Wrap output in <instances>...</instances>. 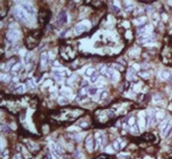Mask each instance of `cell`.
<instances>
[{"mask_svg":"<svg viewBox=\"0 0 172 159\" xmlns=\"http://www.w3.org/2000/svg\"><path fill=\"white\" fill-rule=\"evenodd\" d=\"M14 15H15V17L17 18L18 20L22 21V22H24V23H27L28 22L27 13H26L21 6L15 7V9H14Z\"/></svg>","mask_w":172,"mask_h":159,"instance_id":"cell-1","label":"cell"},{"mask_svg":"<svg viewBox=\"0 0 172 159\" xmlns=\"http://www.w3.org/2000/svg\"><path fill=\"white\" fill-rule=\"evenodd\" d=\"M6 38L7 40L10 42H15L20 39V31L18 30H9V32L6 33Z\"/></svg>","mask_w":172,"mask_h":159,"instance_id":"cell-2","label":"cell"},{"mask_svg":"<svg viewBox=\"0 0 172 159\" xmlns=\"http://www.w3.org/2000/svg\"><path fill=\"white\" fill-rule=\"evenodd\" d=\"M104 135L101 132H97L96 133V145H95V149H99L101 145L104 144Z\"/></svg>","mask_w":172,"mask_h":159,"instance_id":"cell-3","label":"cell"},{"mask_svg":"<svg viewBox=\"0 0 172 159\" xmlns=\"http://www.w3.org/2000/svg\"><path fill=\"white\" fill-rule=\"evenodd\" d=\"M21 7H22V9H24L28 15H31V16H34V15H36L34 9L33 7V5H31L29 2H24V3L22 4V6H21Z\"/></svg>","mask_w":172,"mask_h":159,"instance_id":"cell-4","label":"cell"},{"mask_svg":"<svg viewBox=\"0 0 172 159\" xmlns=\"http://www.w3.org/2000/svg\"><path fill=\"white\" fill-rule=\"evenodd\" d=\"M88 28H89V26L86 25L84 23H79V24H77L75 27H74V32H75L76 34H80V33L84 32Z\"/></svg>","mask_w":172,"mask_h":159,"instance_id":"cell-5","label":"cell"},{"mask_svg":"<svg viewBox=\"0 0 172 159\" xmlns=\"http://www.w3.org/2000/svg\"><path fill=\"white\" fill-rule=\"evenodd\" d=\"M86 148L88 151H90V152H92V151L94 150V139L91 135H89V136L86 138Z\"/></svg>","mask_w":172,"mask_h":159,"instance_id":"cell-6","label":"cell"},{"mask_svg":"<svg viewBox=\"0 0 172 159\" xmlns=\"http://www.w3.org/2000/svg\"><path fill=\"white\" fill-rule=\"evenodd\" d=\"M50 147H51V150H52V152H53V154L55 156H57V157L62 156V149H60V146L57 144H51L50 145Z\"/></svg>","mask_w":172,"mask_h":159,"instance_id":"cell-7","label":"cell"},{"mask_svg":"<svg viewBox=\"0 0 172 159\" xmlns=\"http://www.w3.org/2000/svg\"><path fill=\"white\" fill-rule=\"evenodd\" d=\"M48 60H49V54L46 53V52L42 53L41 54V66H42V68H44L47 64H48Z\"/></svg>","mask_w":172,"mask_h":159,"instance_id":"cell-8","label":"cell"},{"mask_svg":"<svg viewBox=\"0 0 172 159\" xmlns=\"http://www.w3.org/2000/svg\"><path fill=\"white\" fill-rule=\"evenodd\" d=\"M113 147L115 148L116 150H120V149H122L123 147H125V142H121V140H119V139H117V140H115V142H114Z\"/></svg>","mask_w":172,"mask_h":159,"instance_id":"cell-9","label":"cell"},{"mask_svg":"<svg viewBox=\"0 0 172 159\" xmlns=\"http://www.w3.org/2000/svg\"><path fill=\"white\" fill-rule=\"evenodd\" d=\"M172 126V123L170 121L168 122L167 124L165 125V126L162 128V136H164V137H166V135H167V133H168V131H169V129H170V127Z\"/></svg>","mask_w":172,"mask_h":159,"instance_id":"cell-10","label":"cell"},{"mask_svg":"<svg viewBox=\"0 0 172 159\" xmlns=\"http://www.w3.org/2000/svg\"><path fill=\"white\" fill-rule=\"evenodd\" d=\"M59 21L60 23H67L68 22V15L66 12H62L59 15Z\"/></svg>","mask_w":172,"mask_h":159,"instance_id":"cell-11","label":"cell"},{"mask_svg":"<svg viewBox=\"0 0 172 159\" xmlns=\"http://www.w3.org/2000/svg\"><path fill=\"white\" fill-rule=\"evenodd\" d=\"M160 76H161V78H162V79L168 80L169 78H171V74L168 71H165V70H163V71L160 73Z\"/></svg>","mask_w":172,"mask_h":159,"instance_id":"cell-12","label":"cell"},{"mask_svg":"<svg viewBox=\"0 0 172 159\" xmlns=\"http://www.w3.org/2000/svg\"><path fill=\"white\" fill-rule=\"evenodd\" d=\"M127 79L128 80H131V79H135V70L134 68H130L127 72Z\"/></svg>","mask_w":172,"mask_h":159,"instance_id":"cell-13","label":"cell"},{"mask_svg":"<svg viewBox=\"0 0 172 159\" xmlns=\"http://www.w3.org/2000/svg\"><path fill=\"white\" fill-rule=\"evenodd\" d=\"M84 74H86L87 76H91V77H92L93 75H95V70H94V68H88Z\"/></svg>","mask_w":172,"mask_h":159,"instance_id":"cell-14","label":"cell"},{"mask_svg":"<svg viewBox=\"0 0 172 159\" xmlns=\"http://www.w3.org/2000/svg\"><path fill=\"white\" fill-rule=\"evenodd\" d=\"M74 157H75L76 159H83L84 155H83V153H81L79 150H76L75 152H74Z\"/></svg>","mask_w":172,"mask_h":159,"instance_id":"cell-15","label":"cell"},{"mask_svg":"<svg viewBox=\"0 0 172 159\" xmlns=\"http://www.w3.org/2000/svg\"><path fill=\"white\" fill-rule=\"evenodd\" d=\"M88 93H89V95H91V96L96 95V93H97V88H96V87H91V88H89Z\"/></svg>","mask_w":172,"mask_h":159,"instance_id":"cell-16","label":"cell"},{"mask_svg":"<svg viewBox=\"0 0 172 159\" xmlns=\"http://www.w3.org/2000/svg\"><path fill=\"white\" fill-rule=\"evenodd\" d=\"M21 67H22V64H21L20 62H19V64H16L15 66L13 67V69H12V70H13V72H17V71H19V70L21 69Z\"/></svg>","mask_w":172,"mask_h":159,"instance_id":"cell-17","label":"cell"},{"mask_svg":"<svg viewBox=\"0 0 172 159\" xmlns=\"http://www.w3.org/2000/svg\"><path fill=\"white\" fill-rule=\"evenodd\" d=\"M112 67L114 68V69L118 70V71H122V70H123V67H122V66H120V64H112Z\"/></svg>","mask_w":172,"mask_h":159,"instance_id":"cell-18","label":"cell"},{"mask_svg":"<svg viewBox=\"0 0 172 159\" xmlns=\"http://www.w3.org/2000/svg\"><path fill=\"white\" fill-rule=\"evenodd\" d=\"M62 94L63 95H66V96H70L71 95V90L69 88H63L62 90Z\"/></svg>","mask_w":172,"mask_h":159,"instance_id":"cell-19","label":"cell"},{"mask_svg":"<svg viewBox=\"0 0 172 159\" xmlns=\"http://www.w3.org/2000/svg\"><path fill=\"white\" fill-rule=\"evenodd\" d=\"M59 103H60V104H63V105H64V104L66 105V104L68 103V100H67L66 98H60V99H59Z\"/></svg>","mask_w":172,"mask_h":159,"instance_id":"cell-20","label":"cell"},{"mask_svg":"<svg viewBox=\"0 0 172 159\" xmlns=\"http://www.w3.org/2000/svg\"><path fill=\"white\" fill-rule=\"evenodd\" d=\"M118 158L119 159H127V158H129V155L128 154H119Z\"/></svg>","mask_w":172,"mask_h":159,"instance_id":"cell-21","label":"cell"},{"mask_svg":"<svg viewBox=\"0 0 172 159\" xmlns=\"http://www.w3.org/2000/svg\"><path fill=\"white\" fill-rule=\"evenodd\" d=\"M13 64H14V61H13V60H10V61L9 62V64H7L6 66H5V70H6V71H9V70L10 69V68H12ZM12 69H13V68H12Z\"/></svg>","mask_w":172,"mask_h":159,"instance_id":"cell-22","label":"cell"},{"mask_svg":"<svg viewBox=\"0 0 172 159\" xmlns=\"http://www.w3.org/2000/svg\"><path fill=\"white\" fill-rule=\"evenodd\" d=\"M112 79H113V81H117V80L119 79V74H118L117 72H115V73H114V75H113Z\"/></svg>","mask_w":172,"mask_h":159,"instance_id":"cell-23","label":"cell"},{"mask_svg":"<svg viewBox=\"0 0 172 159\" xmlns=\"http://www.w3.org/2000/svg\"><path fill=\"white\" fill-rule=\"evenodd\" d=\"M97 80H98V75H97V74H95V75H93V76L91 77V82L94 83V82H96Z\"/></svg>","mask_w":172,"mask_h":159,"instance_id":"cell-24","label":"cell"},{"mask_svg":"<svg viewBox=\"0 0 172 159\" xmlns=\"http://www.w3.org/2000/svg\"><path fill=\"white\" fill-rule=\"evenodd\" d=\"M17 92H19V93H23V92H25V87H24V85H19V87L17 88Z\"/></svg>","mask_w":172,"mask_h":159,"instance_id":"cell-25","label":"cell"},{"mask_svg":"<svg viewBox=\"0 0 172 159\" xmlns=\"http://www.w3.org/2000/svg\"><path fill=\"white\" fill-rule=\"evenodd\" d=\"M131 131H133L134 133H138V132H139V129H138V126H137V125H134L133 128H131Z\"/></svg>","mask_w":172,"mask_h":159,"instance_id":"cell-26","label":"cell"},{"mask_svg":"<svg viewBox=\"0 0 172 159\" xmlns=\"http://www.w3.org/2000/svg\"><path fill=\"white\" fill-rule=\"evenodd\" d=\"M86 97H87V95H83V96L79 95L78 97H77V100L78 101H81V100H84V99H86Z\"/></svg>","mask_w":172,"mask_h":159,"instance_id":"cell-27","label":"cell"},{"mask_svg":"<svg viewBox=\"0 0 172 159\" xmlns=\"http://www.w3.org/2000/svg\"><path fill=\"white\" fill-rule=\"evenodd\" d=\"M1 77H2V78H1V79H2V81H4V80H6V81H9V76H7V75H6V76H5V75H1Z\"/></svg>","mask_w":172,"mask_h":159,"instance_id":"cell-28","label":"cell"},{"mask_svg":"<svg viewBox=\"0 0 172 159\" xmlns=\"http://www.w3.org/2000/svg\"><path fill=\"white\" fill-rule=\"evenodd\" d=\"M107 96V92H102V94H101V96H100V99H104L105 97Z\"/></svg>","mask_w":172,"mask_h":159,"instance_id":"cell-29","label":"cell"},{"mask_svg":"<svg viewBox=\"0 0 172 159\" xmlns=\"http://www.w3.org/2000/svg\"><path fill=\"white\" fill-rule=\"evenodd\" d=\"M140 76H142V77H148L149 76V74H148V73H140Z\"/></svg>","mask_w":172,"mask_h":159,"instance_id":"cell-30","label":"cell"},{"mask_svg":"<svg viewBox=\"0 0 172 159\" xmlns=\"http://www.w3.org/2000/svg\"><path fill=\"white\" fill-rule=\"evenodd\" d=\"M125 35H126V38H127V39H130L131 38V32H130V31H127V32L125 33Z\"/></svg>","mask_w":172,"mask_h":159,"instance_id":"cell-31","label":"cell"},{"mask_svg":"<svg viewBox=\"0 0 172 159\" xmlns=\"http://www.w3.org/2000/svg\"><path fill=\"white\" fill-rule=\"evenodd\" d=\"M87 85H88V81H86V80H84V81H83V84H81V86H83V87H86Z\"/></svg>","mask_w":172,"mask_h":159,"instance_id":"cell-32","label":"cell"},{"mask_svg":"<svg viewBox=\"0 0 172 159\" xmlns=\"http://www.w3.org/2000/svg\"><path fill=\"white\" fill-rule=\"evenodd\" d=\"M143 22H145V18H141V19L137 21V23H143Z\"/></svg>","mask_w":172,"mask_h":159,"instance_id":"cell-33","label":"cell"},{"mask_svg":"<svg viewBox=\"0 0 172 159\" xmlns=\"http://www.w3.org/2000/svg\"><path fill=\"white\" fill-rule=\"evenodd\" d=\"M129 124L133 125V126H134V125H136V124H135V120H134V118H131L130 120H129Z\"/></svg>","mask_w":172,"mask_h":159,"instance_id":"cell-34","label":"cell"},{"mask_svg":"<svg viewBox=\"0 0 172 159\" xmlns=\"http://www.w3.org/2000/svg\"><path fill=\"white\" fill-rule=\"evenodd\" d=\"M51 83H52V82L49 80V81H47L46 83H45V84H44V86H47V85H51Z\"/></svg>","mask_w":172,"mask_h":159,"instance_id":"cell-35","label":"cell"},{"mask_svg":"<svg viewBox=\"0 0 172 159\" xmlns=\"http://www.w3.org/2000/svg\"><path fill=\"white\" fill-rule=\"evenodd\" d=\"M20 54L21 55H25V50L23 49V50H20Z\"/></svg>","mask_w":172,"mask_h":159,"instance_id":"cell-36","label":"cell"},{"mask_svg":"<svg viewBox=\"0 0 172 159\" xmlns=\"http://www.w3.org/2000/svg\"><path fill=\"white\" fill-rule=\"evenodd\" d=\"M158 100H161V97H160V96H158V97L155 96V97H154V101H158Z\"/></svg>","mask_w":172,"mask_h":159,"instance_id":"cell-37","label":"cell"},{"mask_svg":"<svg viewBox=\"0 0 172 159\" xmlns=\"http://www.w3.org/2000/svg\"><path fill=\"white\" fill-rule=\"evenodd\" d=\"M14 159H22V158H21V156H20V155H16L15 157H14Z\"/></svg>","mask_w":172,"mask_h":159,"instance_id":"cell-38","label":"cell"},{"mask_svg":"<svg viewBox=\"0 0 172 159\" xmlns=\"http://www.w3.org/2000/svg\"><path fill=\"white\" fill-rule=\"evenodd\" d=\"M96 159H105V157H104V156H99V157L96 158Z\"/></svg>","mask_w":172,"mask_h":159,"instance_id":"cell-39","label":"cell"},{"mask_svg":"<svg viewBox=\"0 0 172 159\" xmlns=\"http://www.w3.org/2000/svg\"><path fill=\"white\" fill-rule=\"evenodd\" d=\"M54 66H57V67H60V64H59V62H56V61H55V62H54Z\"/></svg>","mask_w":172,"mask_h":159,"instance_id":"cell-40","label":"cell"}]
</instances>
